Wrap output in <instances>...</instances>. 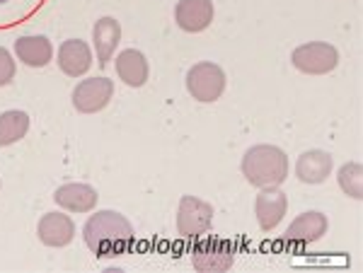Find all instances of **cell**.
<instances>
[{
    "mask_svg": "<svg viewBox=\"0 0 363 273\" xmlns=\"http://www.w3.org/2000/svg\"><path fill=\"white\" fill-rule=\"evenodd\" d=\"M85 245L99 259L126 254L133 242L131 223L116 211H97L83 228Z\"/></svg>",
    "mask_w": 363,
    "mask_h": 273,
    "instance_id": "6da1fadb",
    "label": "cell"
},
{
    "mask_svg": "<svg viewBox=\"0 0 363 273\" xmlns=\"http://www.w3.org/2000/svg\"><path fill=\"white\" fill-rule=\"evenodd\" d=\"M242 174L252 187H279L289 177V158L277 145H255L242 158Z\"/></svg>",
    "mask_w": 363,
    "mask_h": 273,
    "instance_id": "7a4b0ae2",
    "label": "cell"
},
{
    "mask_svg": "<svg viewBox=\"0 0 363 273\" xmlns=\"http://www.w3.org/2000/svg\"><path fill=\"white\" fill-rule=\"evenodd\" d=\"M213 225V206L196 196H182L179 211H177V230L186 240L206 235Z\"/></svg>",
    "mask_w": 363,
    "mask_h": 273,
    "instance_id": "3957f363",
    "label": "cell"
},
{
    "mask_svg": "<svg viewBox=\"0 0 363 273\" xmlns=\"http://www.w3.org/2000/svg\"><path fill=\"white\" fill-rule=\"evenodd\" d=\"M191 264L201 273H223L235 264V245L228 240H203L191 249Z\"/></svg>",
    "mask_w": 363,
    "mask_h": 273,
    "instance_id": "277c9868",
    "label": "cell"
},
{
    "mask_svg": "<svg viewBox=\"0 0 363 273\" xmlns=\"http://www.w3.org/2000/svg\"><path fill=\"white\" fill-rule=\"evenodd\" d=\"M186 90L199 102H216L225 90V73L216 63H196L186 73Z\"/></svg>",
    "mask_w": 363,
    "mask_h": 273,
    "instance_id": "5b68a950",
    "label": "cell"
},
{
    "mask_svg": "<svg viewBox=\"0 0 363 273\" xmlns=\"http://www.w3.org/2000/svg\"><path fill=\"white\" fill-rule=\"evenodd\" d=\"M291 61L298 71L308 73V75H325L332 73L339 66V54L332 44L325 42H310L303 44L291 54Z\"/></svg>",
    "mask_w": 363,
    "mask_h": 273,
    "instance_id": "8992f818",
    "label": "cell"
},
{
    "mask_svg": "<svg viewBox=\"0 0 363 273\" xmlns=\"http://www.w3.org/2000/svg\"><path fill=\"white\" fill-rule=\"evenodd\" d=\"M114 95V83L109 78H87L73 90V107L80 114L102 112Z\"/></svg>",
    "mask_w": 363,
    "mask_h": 273,
    "instance_id": "52a82bcc",
    "label": "cell"
},
{
    "mask_svg": "<svg viewBox=\"0 0 363 273\" xmlns=\"http://www.w3.org/2000/svg\"><path fill=\"white\" fill-rule=\"evenodd\" d=\"M286 208H289V199H286L284 191H279L277 187L262 189V194L255 201V213L257 220H259V228L264 232H272L284 220Z\"/></svg>",
    "mask_w": 363,
    "mask_h": 273,
    "instance_id": "ba28073f",
    "label": "cell"
},
{
    "mask_svg": "<svg viewBox=\"0 0 363 273\" xmlns=\"http://www.w3.org/2000/svg\"><path fill=\"white\" fill-rule=\"evenodd\" d=\"M174 20L184 32H203L213 22L211 0H179L174 8Z\"/></svg>",
    "mask_w": 363,
    "mask_h": 273,
    "instance_id": "9c48e42d",
    "label": "cell"
},
{
    "mask_svg": "<svg viewBox=\"0 0 363 273\" xmlns=\"http://www.w3.org/2000/svg\"><path fill=\"white\" fill-rule=\"evenodd\" d=\"M327 216H322L320 211H308L301 213L291 228L286 230V242L291 245H310V242H318L322 235L327 232Z\"/></svg>",
    "mask_w": 363,
    "mask_h": 273,
    "instance_id": "30bf717a",
    "label": "cell"
},
{
    "mask_svg": "<svg viewBox=\"0 0 363 273\" xmlns=\"http://www.w3.org/2000/svg\"><path fill=\"white\" fill-rule=\"evenodd\" d=\"M37 235L46 247H66L75 237V225H73V220L68 216H63V213H46V216L39 220Z\"/></svg>",
    "mask_w": 363,
    "mask_h": 273,
    "instance_id": "8fae6325",
    "label": "cell"
},
{
    "mask_svg": "<svg viewBox=\"0 0 363 273\" xmlns=\"http://www.w3.org/2000/svg\"><path fill=\"white\" fill-rule=\"evenodd\" d=\"M58 66H61V71L70 75V78L85 75L92 66V54H90V49H87V44L80 42V39H68V42H63V46L58 49Z\"/></svg>",
    "mask_w": 363,
    "mask_h": 273,
    "instance_id": "7c38bea8",
    "label": "cell"
},
{
    "mask_svg": "<svg viewBox=\"0 0 363 273\" xmlns=\"http://www.w3.org/2000/svg\"><path fill=\"white\" fill-rule=\"evenodd\" d=\"M332 172V158L325 150H308L296 162V177L303 184H322Z\"/></svg>",
    "mask_w": 363,
    "mask_h": 273,
    "instance_id": "4fadbf2b",
    "label": "cell"
},
{
    "mask_svg": "<svg viewBox=\"0 0 363 273\" xmlns=\"http://www.w3.org/2000/svg\"><path fill=\"white\" fill-rule=\"evenodd\" d=\"M97 191L87 184H63V187L56 189L54 201L66 211L73 213H87L97 206Z\"/></svg>",
    "mask_w": 363,
    "mask_h": 273,
    "instance_id": "5bb4252c",
    "label": "cell"
},
{
    "mask_svg": "<svg viewBox=\"0 0 363 273\" xmlns=\"http://www.w3.org/2000/svg\"><path fill=\"white\" fill-rule=\"evenodd\" d=\"M15 54L29 68H44L54 56V46L46 37L29 34V37H20L15 42Z\"/></svg>",
    "mask_w": 363,
    "mask_h": 273,
    "instance_id": "9a60e30c",
    "label": "cell"
},
{
    "mask_svg": "<svg viewBox=\"0 0 363 273\" xmlns=\"http://www.w3.org/2000/svg\"><path fill=\"white\" fill-rule=\"evenodd\" d=\"M119 39H121V27L114 17H102V20L95 22V29H92V42H95V49H97L99 66H107V63L112 61Z\"/></svg>",
    "mask_w": 363,
    "mask_h": 273,
    "instance_id": "2e32d148",
    "label": "cell"
},
{
    "mask_svg": "<svg viewBox=\"0 0 363 273\" xmlns=\"http://www.w3.org/2000/svg\"><path fill=\"white\" fill-rule=\"evenodd\" d=\"M116 73L128 87H143L148 80V61L136 49H126L116 56Z\"/></svg>",
    "mask_w": 363,
    "mask_h": 273,
    "instance_id": "e0dca14e",
    "label": "cell"
},
{
    "mask_svg": "<svg viewBox=\"0 0 363 273\" xmlns=\"http://www.w3.org/2000/svg\"><path fill=\"white\" fill-rule=\"evenodd\" d=\"M29 129V116L20 109H10V112L0 114V148L13 145L20 138L27 136Z\"/></svg>",
    "mask_w": 363,
    "mask_h": 273,
    "instance_id": "ac0fdd59",
    "label": "cell"
},
{
    "mask_svg": "<svg viewBox=\"0 0 363 273\" xmlns=\"http://www.w3.org/2000/svg\"><path fill=\"white\" fill-rule=\"evenodd\" d=\"M339 187L351 199H361L363 196V170L359 162H347L339 170Z\"/></svg>",
    "mask_w": 363,
    "mask_h": 273,
    "instance_id": "d6986e66",
    "label": "cell"
},
{
    "mask_svg": "<svg viewBox=\"0 0 363 273\" xmlns=\"http://www.w3.org/2000/svg\"><path fill=\"white\" fill-rule=\"evenodd\" d=\"M13 78H15V61H13V56H10L8 49L0 46V87L8 85Z\"/></svg>",
    "mask_w": 363,
    "mask_h": 273,
    "instance_id": "ffe728a7",
    "label": "cell"
},
{
    "mask_svg": "<svg viewBox=\"0 0 363 273\" xmlns=\"http://www.w3.org/2000/svg\"><path fill=\"white\" fill-rule=\"evenodd\" d=\"M0 3H5V0H0Z\"/></svg>",
    "mask_w": 363,
    "mask_h": 273,
    "instance_id": "44dd1931",
    "label": "cell"
}]
</instances>
